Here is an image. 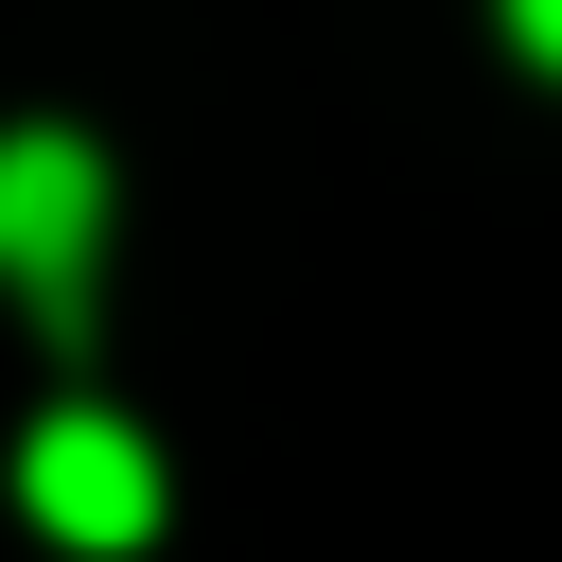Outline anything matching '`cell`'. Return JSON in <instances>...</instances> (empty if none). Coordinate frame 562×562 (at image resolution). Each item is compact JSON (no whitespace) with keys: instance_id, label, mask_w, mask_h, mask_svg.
<instances>
[{"instance_id":"cell-1","label":"cell","mask_w":562,"mask_h":562,"mask_svg":"<svg viewBox=\"0 0 562 562\" xmlns=\"http://www.w3.org/2000/svg\"><path fill=\"white\" fill-rule=\"evenodd\" d=\"M18 509H35L53 544L123 562V544L158 527V457H140V422H105V404H53V422L18 439Z\"/></svg>"},{"instance_id":"cell-2","label":"cell","mask_w":562,"mask_h":562,"mask_svg":"<svg viewBox=\"0 0 562 562\" xmlns=\"http://www.w3.org/2000/svg\"><path fill=\"white\" fill-rule=\"evenodd\" d=\"M88 246H105V158H88L70 123H18V140H0V281H18L35 316H70V299H88Z\"/></svg>"},{"instance_id":"cell-3","label":"cell","mask_w":562,"mask_h":562,"mask_svg":"<svg viewBox=\"0 0 562 562\" xmlns=\"http://www.w3.org/2000/svg\"><path fill=\"white\" fill-rule=\"evenodd\" d=\"M509 35H527V53H544V70H562V0H509Z\"/></svg>"}]
</instances>
